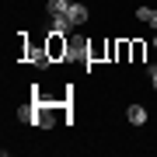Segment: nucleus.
Returning <instances> with one entry per match:
<instances>
[{"instance_id": "1", "label": "nucleus", "mask_w": 157, "mask_h": 157, "mask_svg": "<svg viewBox=\"0 0 157 157\" xmlns=\"http://www.w3.org/2000/svg\"><path fill=\"white\" fill-rule=\"evenodd\" d=\"M87 52H91V45H87L84 39H70V42H67V59H84Z\"/></svg>"}, {"instance_id": "2", "label": "nucleus", "mask_w": 157, "mask_h": 157, "mask_svg": "<svg viewBox=\"0 0 157 157\" xmlns=\"http://www.w3.org/2000/svg\"><path fill=\"white\" fill-rule=\"evenodd\" d=\"M45 52H49L52 59H56V56H63V59H67V39L52 32V39H49V49H45Z\"/></svg>"}, {"instance_id": "3", "label": "nucleus", "mask_w": 157, "mask_h": 157, "mask_svg": "<svg viewBox=\"0 0 157 157\" xmlns=\"http://www.w3.org/2000/svg\"><path fill=\"white\" fill-rule=\"evenodd\" d=\"M63 14L70 17V25H84V21H87V7H84V4H70Z\"/></svg>"}, {"instance_id": "4", "label": "nucleus", "mask_w": 157, "mask_h": 157, "mask_svg": "<svg viewBox=\"0 0 157 157\" xmlns=\"http://www.w3.org/2000/svg\"><path fill=\"white\" fill-rule=\"evenodd\" d=\"M49 25H52V32H56V35H67V32L73 28L67 14H49Z\"/></svg>"}, {"instance_id": "5", "label": "nucleus", "mask_w": 157, "mask_h": 157, "mask_svg": "<svg viewBox=\"0 0 157 157\" xmlns=\"http://www.w3.org/2000/svg\"><path fill=\"white\" fill-rule=\"evenodd\" d=\"M126 115H129V122H133V126H143V122H147V108H143V105H129Z\"/></svg>"}, {"instance_id": "6", "label": "nucleus", "mask_w": 157, "mask_h": 157, "mask_svg": "<svg viewBox=\"0 0 157 157\" xmlns=\"http://www.w3.org/2000/svg\"><path fill=\"white\" fill-rule=\"evenodd\" d=\"M17 119H21V122H39V108H35V101L17 108Z\"/></svg>"}, {"instance_id": "7", "label": "nucleus", "mask_w": 157, "mask_h": 157, "mask_svg": "<svg viewBox=\"0 0 157 157\" xmlns=\"http://www.w3.org/2000/svg\"><path fill=\"white\" fill-rule=\"evenodd\" d=\"M136 17H140V21H147L150 28H157V11H154V7H140V11H136Z\"/></svg>"}, {"instance_id": "8", "label": "nucleus", "mask_w": 157, "mask_h": 157, "mask_svg": "<svg viewBox=\"0 0 157 157\" xmlns=\"http://www.w3.org/2000/svg\"><path fill=\"white\" fill-rule=\"evenodd\" d=\"M67 7H70V0H49V4H45V11H49V14H63Z\"/></svg>"}, {"instance_id": "9", "label": "nucleus", "mask_w": 157, "mask_h": 157, "mask_svg": "<svg viewBox=\"0 0 157 157\" xmlns=\"http://www.w3.org/2000/svg\"><path fill=\"white\" fill-rule=\"evenodd\" d=\"M52 122H56V119H52V112H39V126H42V129H49Z\"/></svg>"}, {"instance_id": "10", "label": "nucleus", "mask_w": 157, "mask_h": 157, "mask_svg": "<svg viewBox=\"0 0 157 157\" xmlns=\"http://www.w3.org/2000/svg\"><path fill=\"white\" fill-rule=\"evenodd\" d=\"M154 49H157V35H154Z\"/></svg>"}]
</instances>
